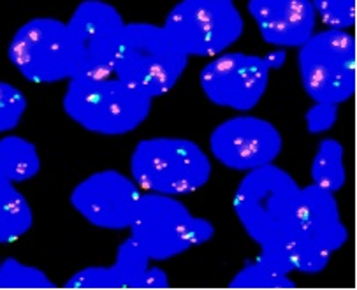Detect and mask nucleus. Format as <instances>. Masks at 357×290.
<instances>
[{"instance_id":"25","label":"nucleus","mask_w":357,"mask_h":290,"mask_svg":"<svg viewBox=\"0 0 357 290\" xmlns=\"http://www.w3.org/2000/svg\"><path fill=\"white\" fill-rule=\"evenodd\" d=\"M266 66L269 67V70H278L285 66L287 62V53L284 48H275L271 52H268L266 55H262Z\"/></svg>"},{"instance_id":"15","label":"nucleus","mask_w":357,"mask_h":290,"mask_svg":"<svg viewBox=\"0 0 357 290\" xmlns=\"http://www.w3.org/2000/svg\"><path fill=\"white\" fill-rule=\"evenodd\" d=\"M151 261L132 238L116 248L113 264L86 266L66 282L67 289H137V282Z\"/></svg>"},{"instance_id":"5","label":"nucleus","mask_w":357,"mask_h":290,"mask_svg":"<svg viewBox=\"0 0 357 290\" xmlns=\"http://www.w3.org/2000/svg\"><path fill=\"white\" fill-rule=\"evenodd\" d=\"M129 236L151 262H166L215 238L213 222L197 217L178 197L143 192Z\"/></svg>"},{"instance_id":"14","label":"nucleus","mask_w":357,"mask_h":290,"mask_svg":"<svg viewBox=\"0 0 357 290\" xmlns=\"http://www.w3.org/2000/svg\"><path fill=\"white\" fill-rule=\"evenodd\" d=\"M264 43L275 48H299L317 32V13L312 0H248Z\"/></svg>"},{"instance_id":"7","label":"nucleus","mask_w":357,"mask_h":290,"mask_svg":"<svg viewBox=\"0 0 357 290\" xmlns=\"http://www.w3.org/2000/svg\"><path fill=\"white\" fill-rule=\"evenodd\" d=\"M356 37L349 30L315 32L298 48L303 90L313 102L343 104L356 93Z\"/></svg>"},{"instance_id":"9","label":"nucleus","mask_w":357,"mask_h":290,"mask_svg":"<svg viewBox=\"0 0 357 290\" xmlns=\"http://www.w3.org/2000/svg\"><path fill=\"white\" fill-rule=\"evenodd\" d=\"M9 62L30 83L53 85L76 76L66 22L37 16L23 23L8 48Z\"/></svg>"},{"instance_id":"8","label":"nucleus","mask_w":357,"mask_h":290,"mask_svg":"<svg viewBox=\"0 0 357 290\" xmlns=\"http://www.w3.org/2000/svg\"><path fill=\"white\" fill-rule=\"evenodd\" d=\"M162 25L188 56L213 59L240 40L245 20L234 0H178Z\"/></svg>"},{"instance_id":"13","label":"nucleus","mask_w":357,"mask_h":290,"mask_svg":"<svg viewBox=\"0 0 357 290\" xmlns=\"http://www.w3.org/2000/svg\"><path fill=\"white\" fill-rule=\"evenodd\" d=\"M141 194L136 181L122 171L102 169L79 181L70 192L69 202L92 227L127 231Z\"/></svg>"},{"instance_id":"19","label":"nucleus","mask_w":357,"mask_h":290,"mask_svg":"<svg viewBox=\"0 0 357 290\" xmlns=\"http://www.w3.org/2000/svg\"><path fill=\"white\" fill-rule=\"evenodd\" d=\"M310 178L313 185L333 194L345 187V148L338 139L326 137L319 143L312 165H310Z\"/></svg>"},{"instance_id":"16","label":"nucleus","mask_w":357,"mask_h":290,"mask_svg":"<svg viewBox=\"0 0 357 290\" xmlns=\"http://www.w3.org/2000/svg\"><path fill=\"white\" fill-rule=\"evenodd\" d=\"M294 271L285 248H262L229 282L231 289H296Z\"/></svg>"},{"instance_id":"11","label":"nucleus","mask_w":357,"mask_h":290,"mask_svg":"<svg viewBox=\"0 0 357 290\" xmlns=\"http://www.w3.org/2000/svg\"><path fill=\"white\" fill-rule=\"evenodd\" d=\"M269 77L271 70L261 55L224 52L201 69L199 85L215 106L248 113L268 92Z\"/></svg>"},{"instance_id":"1","label":"nucleus","mask_w":357,"mask_h":290,"mask_svg":"<svg viewBox=\"0 0 357 290\" xmlns=\"http://www.w3.org/2000/svg\"><path fill=\"white\" fill-rule=\"evenodd\" d=\"M301 185L284 167L268 164L248 171L234 192V215L262 248H287L296 224Z\"/></svg>"},{"instance_id":"20","label":"nucleus","mask_w":357,"mask_h":290,"mask_svg":"<svg viewBox=\"0 0 357 290\" xmlns=\"http://www.w3.org/2000/svg\"><path fill=\"white\" fill-rule=\"evenodd\" d=\"M56 283L45 269L23 264L15 257L0 262V289H55Z\"/></svg>"},{"instance_id":"10","label":"nucleus","mask_w":357,"mask_h":290,"mask_svg":"<svg viewBox=\"0 0 357 290\" xmlns=\"http://www.w3.org/2000/svg\"><path fill=\"white\" fill-rule=\"evenodd\" d=\"M127 22L106 0H82L66 22L76 76L113 74Z\"/></svg>"},{"instance_id":"3","label":"nucleus","mask_w":357,"mask_h":290,"mask_svg":"<svg viewBox=\"0 0 357 290\" xmlns=\"http://www.w3.org/2000/svg\"><path fill=\"white\" fill-rule=\"evenodd\" d=\"M129 169L141 192L173 197L201 190L213 173L210 155L199 144L173 136L141 139L130 153Z\"/></svg>"},{"instance_id":"23","label":"nucleus","mask_w":357,"mask_h":290,"mask_svg":"<svg viewBox=\"0 0 357 290\" xmlns=\"http://www.w3.org/2000/svg\"><path fill=\"white\" fill-rule=\"evenodd\" d=\"M340 114L338 104L329 102H313L305 114L306 130L313 136L326 134L336 125Z\"/></svg>"},{"instance_id":"24","label":"nucleus","mask_w":357,"mask_h":290,"mask_svg":"<svg viewBox=\"0 0 357 290\" xmlns=\"http://www.w3.org/2000/svg\"><path fill=\"white\" fill-rule=\"evenodd\" d=\"M171 278L162 268L158 266H148L146 271L137 282V289H169Z\"/></svg>"},{"instance_id":"12","label":"nucleus","mask_w":357,"mask_h":290,"mask_svg":"<svg viewBox=\"0 0 357 290\" xmlns=\"http://www.w3.org/2000/svg\"><path fill=\"white\" fill-rule=\"evenodd\" d=\"M284 150L282 132L255 114H238L218 123L210 134L211 157L238 173L275 164Z\"/></svg>"},{"instance_id":"18","label":"nucleus","mask_w":357,"mask_h":290,"mask_svg":"<svg viewBox=\"0 0 357 290\" xmlns=\"http://www.w3.org/2000/svg\"><path fill=\"white\" fill-rule=\"evenodd\" d=\"M39 171L41 157L32 141L15 134L0 137V174L18 185L36 178Z\"/></svg>"},{"instance_id":"21","label":"nucleus","mask_w":357,"mask_h":290,"mask_svg":"<svg viewBox=\"0 0 357 290\" xmlns=\"http://www.w3.org/2000/svg\"><path fill=\"white\" fill-rule=\"evenodd\" d=\"M29 107V99L18 86L0 81V134H8L20 125Z\"/></svg>"},{"instance_id":"22","label":"nucleus","mask_w":357,"mask_h":290,"mask_svg":"<svg viewBox=\"0 0 357 290\" xmlns=\"http://www.w3.org/2000/svg\"><path fill=\"white\" fill-rule=\"evenodd\" d=\"M326 29L350 30L356 25V0H312Z\"/></svg>"},{"instance_id":"17","label":"nucleus","mask_w":357,"mask_h":290,"mask_svg":"<svg viewBox=\"0 0 357 290\" xmlns=\"http://www.w3.org/2000/svg\"><path fill=\"white\" fill-rule=\"evenodd\" d=\"M33 225V211L29 199L16 183L0 174V245L22 239Z\"/></svg>"},{"instance_id":"6","label":"nucleus","mask_w":357,"mask_h":290,"mask_svg":"<svg viewBox=\"0 0 357 290\" xmlns=\"http://www.w3.org/2000/svg\"><path fill=\"white\" fill-rule=\"evenodd\" d=\"M349 241L336 194L310 183L301 187L292 238L287 254L296 273L319 275Z\"/></svg>"},{"instance_id":"4","label":"nucleus","mask_w":357,"mask_h":290,"mask_svg":"<svg viewBox=\"0 0 357 290\" xmlns=\"http://www.w3.org/2000/svg\"><path fill=\"white\" fill-rule=\"evenodd\" d=\"M190 56L174 43L164 25L130 22L113 74L150 99L169 93L187 70Z\"/></svg>"},{"instance_id":"2","label":"nucleus","mask_w":357,"mask_h":290,"mask_svg":"<svg viewBox=\"0 0 357 290\" xmlns=\"http://www.w3.org/2000/svg\"><path fill=\"white\" fill-rule=\"evenodd\" d=\"M63 113L83 130L99 136H126L148 120L153 99L114 74H79L67 81Z\"/></svg>"}]
</instances>
